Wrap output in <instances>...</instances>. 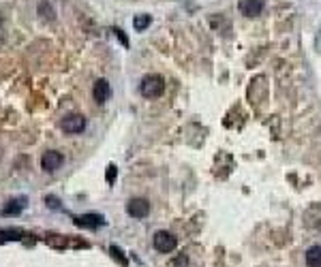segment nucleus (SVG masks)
<instances>
[{
	"label": "nucleus",
	"instance_id": "13",
	"mask_svg": "<svg viewBox=\"0 0 321 267\" xmlns=\"http://www.w3.org/2000/svg\"><path fill=\"white\" fill-rule=\"evenodd\" d=\"M110 252L114 254V259H118V261H120V265H129V259L124 256V252L120 250L118 246H112V248H110Z\"/></svg>",
	"mask_w": 321,
	"mask_h": 267
},
{
	"label": "nucleus",
	"instance_id": "10",
	"mask_svg": "<svg viewBox=\"0 0 321 267\" xmlns=\"http://www.w3.org/2000/svg\"><path fill=\"white\" fill-rule=\"evenodd\" d=\"M304 259L308 267H321V246H310L304 254Z\"/></svg>",
	"mask_w": 321,
	"mask_h": 267
},
{
	"label": "nucleus",
	"instance_id": "11",
	"mask_svg": "<svg viewBox=\"0 0 321 267\" xmlns=\"http://www.w3.org/2000/svg\"><path fill=\"white\" fill-rule=\"evenodd\" d=\"M9 242H22V231L20 229H0V244Z\"/></svg>",
	"mask_w": 321,
	"mask_h": 267
},
{
	"label": "nucleus",
	"instance_id": "7",
	"mask_svg": "<svg viewBox=\"0 0 321 267\" xmlns=\"http://www.w3.org/2000/svg\"><path fill=\"white\" fill-rule=\"evenodd\" d=\"M26 206H28V199L24 197H15V199H9L7 203H5V208H3V216H20V214L26 210Z\"/></svg>",
	"mask_w": 321,
	"mask_h": 267
},
{
	"label": "nucleus",
	"instance_id": "8",
	"mask_svg": "<svg viewBox=\"0 0 321 267\" xmlns=\"http://www.w3.org/2000/svg\"><path fill=\"white\" fill-rule=\"evenodd\" d=\"M240 13L246 17H257L263 11V0H240Z\"/></svg>",
	"mask_w": 321,
	"mask_h": 267
},
{
	"label": "nucleus",
	"instance_id": "15",
	"mask_svg": "<svg viewBox=\"0 0 321 267\" xmlns=\"http://www.w3.org/2000/svg\"><path fill=\"white\" fill-rule=\"evenodd\" d=\"M45 203H47V208H51V210H60V201H58V197H54V194H47Z\"/></svg>",
	"mask_w": 321,
	"mask_h": 267
},
{
	"label": "nucleus",
	"instance_id": "6",
	"mask_svg": "<svg viewBox=\"0 0 321 267\" xmlns=\"http://www.w3.org/2000/svg\"><path fill=\"white\" fill-rule=\"evenodd\" d=\"M127 214L133 218H146L150 214V203L146 199H131L127 203Z\"/></svg>",
	"mask_w": 321,
	"mask_h": 267
},
{
	"label": "nucleus",
	"instance_id": "17",
	"mask_svg": "<svg viewBox=\"0 0 321 267\" xmlns=\"http://www.w3.org/2000/svg\"><path fill=\"white\" fill-rule=\"evenodd\" d=\"M0 24H3V17H0Z\"/></svg>",
	"mask_w": 321,
	"mask_h": 267
},
{
	"label": "nucleus",
	"instance_id": "4",
	"mask_svg": "<svg viewBox=\"0 0 321 267\" xmlns=\"http://www.w3.org/2000/svg\"><path fill=\"white\" fill-rule=\"evenodd\" d=\"M62 163H65V156H62L60 152H56V150H47L45 154L41 156V167L43 171H56V169L62 167Z\"/></svg>",
	"mask_w": 321,
	"mask_h": 267
},
{
	"label": "nucleus",
	"instance_id": "5",
	"mask_svg": "<svg viewBox=\"0 0 321 267\" xmlns=\"http://www.w3.org/2000/svg\"><path fill=\"white\" fill-rule=\"evenodd\" d=\"M73 222L82 229H99L105 225V220L101 214H82V216H75Z\"/></svg>",
	"mask_w": 321,
	"mask_h": 267
},
{
	"label": "nucleus",
	"instance_id": "9",
	"mask_svg": "<svg viewBox=\"0 0 321 267\" xmlns=\"http://www.w3.org/2000/svg\"><path fill=\"white\" fill-rule=\"evenodd\" d=\"M92 96H94V101L99 103V105L107 103V99H110V96H112L110 82H107V79H99V82L94 84V88H92Z\"/></svg>",
	"mask_w": 321,
	"mask_h": 267
},
{
	"label": "nucleus",
	"instance_id": "16",
	"mask_svg": "<svg viewBox=\"0 0 321 267\" xmlns=\"http://www.w3.org/2000/svg\"><path fill=\"white\" fill-rule=\"evenodd\" d=\"M114 32H116V37H118V39H120V43H122V45H124V47H129V39H127V37H124V32H122L120 28H116Z\"/></svg>",
	"mask_w": 321,
	"mask_h": 267
},
{
	"label": "nucleus",
	"instance_id": "14",
	"mask_svg": "<svg viewBox=\"0 0 321 267\" xmlns=\"http://www.w3.org/2000/svg\"><path fill=\"white\" fill-rule=\"evenodd\" d=\"M116 175H118V169H116V165H107V171H105V180H107V184H114Z\"/></svg>",
	"mask_w": 321,
	"mask_h": 267
},
{
	"label": "nucleus",
	"instance_id": "2",
	"mask_svg": "<svg viewBox=\"0 0 321 267\" xmlns=\"http://www.w3.org/2000/svg\"><path fill=\"white\" fill-rule=\"evenodd\" d=\"M152 244H154V248H156L158 252L167 254V252L176 250L178 239H176L172 233H169V231H156V233H154V237H152Z\"/></svg>",
	"mask_w": 321,
	"mask_h": 267
},
{
	"label": "nucleus",
	"instance_id": "12",
	"mask_svg": "<svg viewBox=\"0 0 321 267\" xmlns=\"http://www.w3.org/2000/svg\"><path fill=\"white\" fill-rule=\"evenodd\" d=\"M150 22H152V17L146 15V13L135 15V17H133V28H135L137 32H144V30L148 28V26H150Z\"/></svg>",
	"mask_w": 321,
	"mask_h": 267
},
{
	"label": "nucleus",
	"instance_id": "3",
	"mask_svg": "<svg viewBox=\"0 0 321 267\" xmlns=\"http://www.w3.org/2000/svg\"><path fill=\"white\" fill-rule=\"evenodd\" d=\"M62 130L69 132V135H77V132H82L86 128V118L84 115H79V113H71L67 115L65 120H62Z\"/></svg>",
	"mask_w": 321,
	"mask_h": 267
},
{
	"label": "nucleus",
	"instance_id": "1",
	"mask_svg": "<svg viewBox=\"0 0 321 267\" xmlns=\"http://www.w3.org/2000/svg\"><path fill=\"white\" fill-rule=\"evenodd\" d=\"M139 90H141V96H146V99H158L165 92V79L161 75H146L141 79Z\"/></svg>",
	"mask_w": 321,
	"mask_h": 267
}]
</instances>
